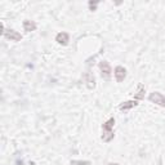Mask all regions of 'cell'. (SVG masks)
Listing matches in <instances>:
<instances>
[{"label": "cell", "mask_w": 165, "mask_h": 165, "mask_svg": "<svg viewBox=\"0 0 165 165\" xmlns=\"http://www.w3.org/2000/svg\"><path fill=\"white\" fill-rule=\"evenodd\" d=\"M90 163L89 161H85V163H83V161H72L71 163V165H89Z\"/></svg>", "instance_id": "obj_4"}, {"label": "cell", "mask_w": 165, "mask_h": 165, "mask_svg": "<svg viewBox=\"0 0 165 165\" xmlns=\"http://www.w3.org/2000/svg\"><path fill=\"white\" fill-rule=\"evenodd\" d=\"M99 67H101V70H102V75L105 74V77H108V76H110V72H111L108 63H107V62H102V63L99 65Z\"/></svg>", "instance_id": "obj_3"}, {"label": "cell", "mask_w": 165, "mask_h": 165, "mask_svg": "<svg viewBox=\"0 0 165 165\" xmlns=\"http://www.w3.org/2000/svg\"><path fill=\"white\" fill-rule=\"evenodd\" d=\"M150 101H152V102L157 103V105L165 107V97L163 94H160V93H152L150 96Z\"/></svg>", "instance_id": "obj_1"}, {"label": "cell", "mask_w": 165, "mask_h": 165, "mask_svg": "<svg viewBox=\"0 0 165 165\" xmlns=\"http://www.w3.org/2000/svg\"><path fill=\"white\" fill-rule=\"evenodd\" d=\"M115 76H116V80L118 81H123L124 77H125V69H123V67H116L115 70Z\"/></svg>", "instance_id": "obj_2"}]
</instances>
